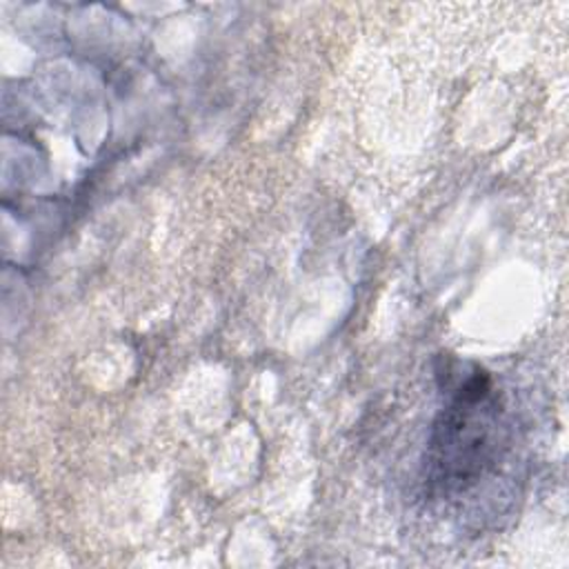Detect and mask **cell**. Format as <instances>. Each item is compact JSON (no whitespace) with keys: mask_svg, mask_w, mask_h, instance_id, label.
Segmentation results:
<instances>
[{"mask_svg":"<svg viewBox=\"0 0 569 569\" xmlns=\"http://www.w3.org/2000/svg\"><path fill=\"white\" fill-rule=\"evenodd\" d=\"M498 451V402L482 371L458 382L431 436V471L447 487L478 478Z\"/></svg>","mask_w":569,"mask_h":569,"instance_id":"1","label":"cell"}]
</instances>
